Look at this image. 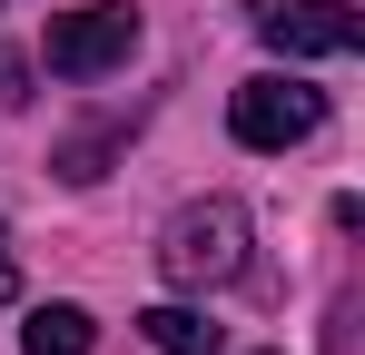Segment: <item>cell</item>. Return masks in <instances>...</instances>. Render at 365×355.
<instances>
[{
	"label": "cell",
	"instance_id": "cell-6",
	"mask_svg": "<svg viewBox=\"0 0 365 355\" xmlns=\"http://www.w3.org/2000/svg\"><path fill=\"white\" fill-rule=\"evenodd\" d=\"M20 355H89V306H30Z\"/></svg>",
	"mask_w": 365,
	"mask_h": 355
},
{
	"label": "cell",
	"instance_id": "cell-8",
	"mask_svg": "<svg viewBox=\"0 0 365 355\" xmlns=\"http://www.w3.org/2000/svg\"><path fill=\"white\" fill-rule=\"evenodd\" d=\"M0 296H20V267H10V257H0Z\"/></svg>",
	"mask_w": 365,
	"mask_h": 355
},
{
	"label": "cell",
	"instance_id": "cell-4",
	"mask_svg": "<svg viewBox=\"0 0 365 355\" xmlns=\"http://www.w3.org/2000/svg\"><path fill=\"white\" fill-rule=\"evenodd\" d=\"M227 128H237V148H297V138L326 128V89L267 69V79H247L237 99H227Z\"/></svg>",
	"mask_w": 365,
	"mask_h": 355
},
{
	"label": "cell",
	"instance_id": "cell-2",
	"mask_svg": "<svg viewBox=\"0 0 365 355\" xmlns=\"http://www.w3.org/2000/svg\"><path fill=\"white\" fill-rule=\"evenodd\" d=\"M247 20H257V40L287 59H346L365 50V10L356 0H247Z\"/></svg>",
	"mask_w": 365,
	"mask_h": 355
},
{
	"label": "cell",
	"instance_id": "cell-3",
	"mask_svg": "<svg viewBox=\"0 0 365 355\" xmlns=\"http://www.w3.org/2000/svg\"><path fill=\"white\" fill-rule=\"evenodd\" d=\"M138 50V0H79L50 20V69L60 79H109Z\"/></svg>",
	"mask_w": 365,
	"mask_h": 355
},
{
	"label": "cell",
	"instance_id": "cell-5",
	"mask_svg": "<svg viewBox=\"0 0 365 355\" xmlns=\"http://www.w3.org/2000/svg\"><path fill=\"white\" fill-rule=\"evenodd\" d=\"M138 336H148V355H217V346H227L197 306H148V316H138Z\"/></svg>",
	"mask_w": 365,
	"mask_h": 355
},
{
	"label": "cell",
	"instance_id": "cell-1",
	"mask_svg": "<svg viewBox=\"0 0 365 355\" xmlns=\"http://www.w3.org/2000/svg\"><path fill=\"white\" fill-rule=\"evenodd\" d=\"M158 267H168V287H227V277L247 267V207H237V197L178 207L168 237H158Z\"/></svg>",
	"mask_w": 365,
	"mask_h": 355
},
{
	"label": "cell",
	"instance_id": "cell-7",
	"mask_svg": "<svg viewBox=\"0 0 365 355\" xmlns=\"http://www.w3.org/2000/svg\"><path fill=\"white\" fill-rule=\"evenodd\" d=\"M0 109H30V69H20L10 50H0Z\"/></svg>",
	"mask_w": 365,
	"mask_h": 355
}]
</instances>
